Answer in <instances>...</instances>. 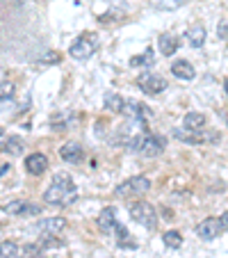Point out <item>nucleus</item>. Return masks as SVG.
Here are the masks:
<instances>
[{
	"label": "nucleus",
	"instance_id": "obj_32",
	"mask_svg": "<svg viewBox=\"0 0 228 258\" xmlns=\"http://www.w3.org/2000/svg\"><path fill=\"white\" fill-rule=\"evenodd\" d=\"M3 3H7V5H23L25 0H3Z\"/></svg>",
	"mask_w": 228,
	"mask_h": 258
},
{
	"label": "nucleus",
	"instance_id": "obj_24",
	"mask_svg": "<svg viewBox=\"0 0 228 258\" xmlns=\"http://www.w3.org/2000/svg\"><path fill=\"white\" fill-rule=\"evenodd\" d=\"M19 256H21V244H16V242L0 244V258H19Z\"/></svg>",
	"mask_w": 228,
	"mask_h": 258
},
{
	"label": "nucleus",
	"instance_id": "obj_8",
	"mask_svg": "<svg viewBox=\"0 0 228 258\" xmlns=\"http://www.w3.org/2000/svg\"><path fill=\"white\" fill-rule=\"evenodd\" d=\"M7 215H16V217H30V215H41V206L37 204H30V201L23 199H16V201H7L3 206Z\"/></svg>",
	"mask_w": 228,
	"mask_h": 258
},
{
	"label": "nucleus",
	"instance_id": "obj_15",
	"mask_svg": "<svg viewBox=\"0 0 228 258\" xmlns=\"http://www.w3.org/2000/svg\"><path fill=\"white\" fill-rule=\"evenodd\" d=\"M59 158H62L64 162H80L85 158L83 144H78V142H66V144L59 149Z\"/></svg>",
	"mask_w": 228,
	"mask_h": 258
},
{
	"label": "nucleus",
	"instance_id": "obj_14",
	"mask_svg": "<svg viewBox=\"0 0 228 258\" xmlns=\"http://www.w3.org/2000/svg\"><path fill=\"white\" fill-rule=\"evenodd\" d=\"M174 137L185 144H201V142L210 140V135H203L201 131H189V128H174Z\"/></svg>",
	"mask_w": 228,
	"mask_h": 258
},
{
	"label": "nucleus",
	"instance_id": "obj_19",
	"mask_svg": "<svg viewBox=\"0 0 228 258\" xmlns=\"http://www.w3.org/2000/svg\"><path fill=\"white\" fill-rule=\"evenodd\" d=\"M114 233H117V244L121 249H137V242L135 238H132L130 233H128V229L123 224H117V229H114Z\"/></svg>",
	"mask_w": 228,
	"mask_h": 258
},
{
	"label": "nucleus",
	"instance_id": "obj_17",
	"mask_svg": "<svg viewBox=\"0 0 228 258\" xmlns=\"http://www.w3.org/2000/svg\"><path fill=\"white\" fill-rule=\"evenodd\" d=\"M171 73L180 80H194V76H196L194 67H192L187 59H176V62L171 64Z\"/></svg>",
	"mask_w": 228,
	"mask_h": 258
},
{
	"label": "nucleus",
	"instance_id": "obj_11",
	"mask_svg": "<svg viewBox=\"0 0 228 258\" xmlns=\"http://www.w3.org/2000/svg\"><path fill=\"white\" fill-rule=\"evenodd\" d=\"M196 233H199L201 240H214L219 233H221V222H219L217 217L203 219V222L196 226Z\"/></svg>",
	"mask_w": 228,
	"mask_h": 258
},
{
	"label": "nucleus",
	"instance_id": "obj_2",
	"mask_svg": "<svg viewBox=\"0 0 228 258\" xmlns=\"http://www.w3.org/2000/svg\"><path fill=\"white\" fill-rule=\"evenodd\" d=\"M141 133H146V123L144 121H135V119H128L126 123H121V126L114 131V135L110 137V144L130 146V142L135 140L137 135H141Z\"/></svg>",
	"mask_w": 228,
	"mask_h": 258
},
{
	"label": "nucleus",
	"instance_id": "obj_1",
	"mask_svg": "<svg viewBox=\"0 0 228 258\" xmlns=\"http://www.w3.org/2000/svg\"><path fill=\"white\" fill-rule=\"evenodd\" d=\"M78 197V190L73 185V178L66 174V171H59V174L53 176L48 190L44 195V201L50 206H68L75 201Z\"/></svg>",
	"mask_w": 228,
	"mask_h": 258
},
{
	"label": "nucleus",
	"instance_id": "obj_21",
	"mask_svg": "<svg viewBox=\"0 0 228 258\" xmlns=\"http://www.w3.org/2000/svg\"><path fill=\"white\" fill-rule=\"evenodd\" d=\"M205 126V114L201 112H187L183 119V128H189V131H199V128Z\"/></svg>",
	"mask_w": 228,
	"mask_h": 258
},
{
	"label": "nucleus",
	"instance_id": "obj_13",
	"mask_svg": "<svg viewBox=\"0 0 228 258\" xmlns=\"http://www.w3.org/2000/svg\"><path fill=\"white\" fill-rule=\"evenodd\" d=\"M98 229L103 231V233H114V229H117L119 219H117V210L114 208H103L101 215H98Z\"/></svg>",
	"mask_w": 228,
	"mask_h": 258
},
{
	"label": "nucleus",
	"instance_id": "obj_18",
	"mask_svg": "<svg viewBox=\"0 0 228 258\" xmlns=\"http://www.w3.org/2000/svg\"><path fill=\"white\" fill-rule=\"evenodd\" d=\"M205 39H208V32H205L203 25H192V28L187 30V44L192 46V48H201V46L205 44Z\"/></svg>",
	"mask_w": 228,
	"mask_h": 258
},
{
	"label": "nucleus",
	"instance_id": "obj_20",
	"mask_svg": "<svg viewBox=\"0 0 228 258\" xmlns=\"http://www.w3.org/2000/svg\"><path fill=\"white\" fill-rule=\"evenodd\" d=\"M25 149V142L21 137H10L5 144H0V151L3 153H10V156H21Z\"/></svg>",
	"mask_w": 228,
	"mask_h": 258
},
{
	"label": "nucleus",
	"instance_id": "obj_7",
	"mask_svg": "<svg viewBox=\"0 0 228 258\" xmlns=\"http://www.w3.org/2000/svg\"><path fill=\"white\" fill-rule=\"evenodd\" d=\"M165 137L160 135H148L146 133L144 137H141L139 146H137V153H141L144 158H158L162 151H165Z\"/></svg>",
	"mask_w": 228,
	"mask_h": 258
},
{
	"label": "nucleus",
	"instance_id": "obj_31",
	"mask_svg": "<svg viewBox=\"0 0 228 258\" xmlns=\"http://www.w3.org/2000/svg\"><path fill=\"white\" fill-rule=\"evenodd\" d=\"M219 222H221V229H226V231H228V210L221 215V217H219Z\"/></svg>",
	"mask_w": 228,
	"mask_h": 258
},
{
	"label": "nucleus",
	"instance_id": "obj_34",
	"mask_svg": "<svg viewBox=\"0 0 228 258\" xmlns=\"http://www.w3.org/2000/svg\"><path fill=\"white\" fill-rule=\"evenodd\" d=\"M0 137H3V128H0Z\"/></svg>",
	"mask_w": 228,
	"mask_h": 258
},
{
	"label": "nucleus",
	"instance_id": "obj_22",
	"mask_svg": "<svg viewBox=\"0 0 228 258\" xmlns=\"http://www.w3.org/2000/svg\"><path fill=\"white\" fill-rule=\"evenodd\" d=\"M187 3L189 0H150V5L160 12H174V10H178V7L187 5Z\"/></svg>",
	"mask_w": 228,
	"mask_h": 258
},
{
	"label": "nucleus",
	"instance_id": "obj_30",
	"mask_svg": "<svg viewBox=\"0 0 228 258\" xmlns=\"http://www.w3.org/2000/svg\"><path fill=\"white\" fill-rule=\"evenodd\" d=\"M41 62L55 64V62H59V55H57V53H48V55H44V59H41Z\"/></svg>",
	"mask_w": 228,
	"mask_h": 258
},
{
	"label": "nucleus",
	"instance_id": "obj_9",
	"mask_svg": "<svg viewBox=\"0 0 228 258\" xmlns=\"http://www.w3.org/2000/svg\"><path fill=\"white\" fill-rule=\"evenodd\" d=\"M37 229H39V233L46 235V238H57V235L66 229V219L64 217H48V219H44V222H39Z\"/></svg>",
	"mask_w": 228,
	"mask_h": 258
},
{
	"label": "nucleus",
	"instance_id": "obj_12",
	"mask_svg": "<svg viewBox=\"0 0 228 258\" xmlns=\"http://www.w3.org/2000/svg\"><path fill=\"white\" fill-rule=\"evenodd\" d=\"M46 169H48V158L44 153H30L25 158V171L30 176H41Z\"/></svg>",
	"mask_w": 228,
	"mask_h": 258
},
{
	"label": "nucleus",
	"instance_id": "obj_36",
	"mask_svg": "<svg viewBox=\"0 0 228 258\" xmlns=\"http://www.w3.org/2000/svg\"><path fill=\"white\" fill-rule=\"evenodd\" d=\"M226 123H228V117H226Z\"/></svg>",
	"mask_w": 228,
	"mask_h": 258
},
{
	"label": "nucleus",
	"instance_id": "obj_4",
	"mask_svg": "<svg viewBox=\"0 0 228 258\" xmlns=\"http://www.w3.org/2000/svg\"><path fill=\"white\" fill-rule=\"evenodd\" d=\"M128 213H130V217L135 219L137 224L144 226V229H156L158 226L156 208L150 204H146V201H135V204H130L128 206Z\"/></svg>",
	"mask_w": 228,
	"mask_h": 258
},
{
	"label": "nucleus",
	"instance_id": "obj_37",
	"mask_svg": "<svg viewBox=\"0 0 228 258\" xmlns=\"http://www.w3.org/2000/svg\"><path fill=\"white\" fill-rule=\"evenodd\" d=\"M0 244H3V242H0Z\"/></svg>",
	"mask_w": 228,
	"mask_h": 258
},
{
	"label": "nucleus",
	"instance_id": "obj_6",
	"mask_svg": "<svg viewBox=\"0 0 228 258\" xmlns=\"http://www.w3.org/2000/svg\"><path fill=\"white\" fill-rule=\"evenodd\" d=\"M137 87H139L144 94H148V96H156V94H160L167 89V80L162 78L160 73L144 71L139 78H137Z\"/></svg>",
	"mask_w": 228,
	"mask_h": 258
},
{
	"label": "nucleus",
	"instance_id": "obj_3",
	"mask_svg": "<svg viewBox=\"0 0 228 258\" xmlns=\"http://www.w3.org/2000/svg\"><path fill=\"white\" fill-rule=\"evenodd\" d=\"M150 190V180L146 176H132V178L123 180L121 185L114 190V195L121 199H137V197L146 195Z\"/></svg>",
	"mask_w": 228,
	"mask_h": 258
},
{
	"label": "nucleus",
	"instance_id": "obj_23",
	"mask_svg": "<svg viewBox=\"0 0 228 258\" xmlns=\"http://www.w3.org/2000/svg\"><path fill=\"white\" fill-rule=\"evenodd\" d=\"M123 98L119 96V94H105V101H103V105H105V110H110V112H121L123 110Z\"/></svg>",
	"mask_w": 228,
	"mask_h": 258
},
{
	"label": "nucleus",
	"instance_id": "obj_35",
	"mask_svg": "<svg viewBox=\"0 0 228 258\" xmlns=\"http://www.w3.org/2000/svg\"><path fill=\"white\" fill-rule=\"evenodd\" d=\"M226 92H228V83H226Z\"/></svg>",
	"mask_w": 228,
	"mask_h": 258
},
{
	"label": "nucleus",
	"instance_id": "obj_29",
	"mask_svg": "<svg viewBox=\"0 0 228 258\" xmlns=\"http://www.w3.org/2000/svg\"><path fill=\"white\" fill-rule=\"evenodd\" d=\"M217 34H219V39H221V41H228V21H226V19L219 21V25H217Z\"/></svg>",
	"mask_w": 228,
	"mask_h": 258
},
{
	"label": "nucleus",
	"instance_id": "obj_28",
	"mask_svg": "<svg viewBox=\"0 0 228 258\" xmlns=\"http://www.w3.org/2000/svg\"><path fill=\"white\" fill-rule=\"evenodd\" d=\"M14 83H10V80H5V83H0V103L3 101H10L12 96H14Z\"/></svg>",
	"mask_w": 228,
	"mask_h": 258
},
{
	"label": "nucleus",
	"instance_id": "obj_16",
	"mask_svg": "<svg viewBox=\"0 0 228 258\" xmlns=\"http://www.w3.org/2000/svg\"><path fill=\"white\" fill-rule=\"evenodd\" d=\"M158 48H160L162 55L171 57V55L180 48V41H178V37H176V34L165 32V34H160V39H158Z\"/></svg>",
	"mask_w": 228,
	"mask_h": 258
},
{
	"label": "nucleus",
	"instance_id": "obj_10",
	"mask_svg": "<svg viewBox=\"0 0 228 258\" xmlns=\"http://www.w3.org/2000/svg\"><path fill=\"white\" fill-rule=\"evenodd\" d=\"M123 114H126L128 119H135V121H144L150 117V110L144 105V103H137V101H126L123 103Z\"/></svg>",
	"mask_w": 228,
	"mask_h": 258
},
{
	"label": "nucleus",
	"instance_id": "obj_25",
	"mask_svg": "<svg viewBox=\"0 0 228 258\" xmlns=\"http://www.w3.org/2000/svg\"><path fill=\"white\" fill-rule=\"evenodd\" d=\"M162 240H165V244L169 249H178L180 244H183V235H180L178 231H167V233L162 235Z\"/></svg>",
	"mask_w": 228,
	"mask_h": 258
},
{
	"label": "nucleus",
	"instance_id": "obj_26",
	"mask_svg": "<svg viewBox=\"0 0 228 258\" xmlns=\"http://www.w3.org/2000/svg\"><path fill=\"white\" fill-rule=\"evenodd\" d=\"M153 59H156V57H153V50L148 48V50H144L139 57H132L130 59V67H148V64H153Z\"/></svg>",
	"mask_w": 228,
	"mask_h": 258
},
{
	"label": "nucleus",
	"instance_id": "obj_5",
	"mask_svg": "<svg viewBox=\"0 0 228 258\" xmlns=\"http://www.w3.org/2000/svg\"><path fill=\"white\" fill-rule=\"evenodd\" d=\"M96 50H98V37L94 32H87V34H80L78 39L73 41L68 53L75 59H89Z\"/></svg>",
	"mask_w": 228,
	"mask_h": 258
},
{
	"label": "nucleus",
	"instance_id": "obj_33",
	"mask_svg": "<svg viewBox=\"0 0 228 258\" xmlns=\"http://www.w3.org/2000/svg\"><path fill=\"white\" fill-rule=\"evenodd\" d=\"M94 258H112V256H107V253H94Z\"/></svg>",
	"mask_w": 228,
	"mask_h": 258
},
{
	"label": "nucleus",
	"instance_id": "obj_27",
	"mask_svg": "<svg viewBox=\"0 0 228 258\" xmlns=\"http://www.w3.org/2000/svg\"><path fill=\"white\" fill-rule=\"evenodd\" d=\"M19 258H41V247L39 244H23Z\"/></svg>",
	"mask_w": 228,
	"mask_h": 258
}]
</instances>
